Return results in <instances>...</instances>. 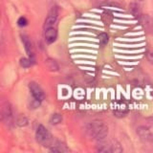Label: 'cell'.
<instances>
[{
    "mask_svg": "<svg viewBox=\"0 0 153 153\" xmlns=\"http://www.w3.org/2000/svg\"><path fill=\"white\" fill-rule=\"evenodd\" d=\"M50 59H48L47 61H46V63L47 64H49L50 63ZM48 66V68H49L50 70H52V71H56V70H57L59 69V66H57V64L56 63V61L55 60H52V66H50V65H47Z\"/></svg>",
    "mask_w": 153,
    "mask_h": 153,
    "instance_id": "9a60e30c",
    "label": "cell"
},
{
    "mask_svg": "<svg viewBox=\"0 0 153 153\" xmlns=\"http://www.w3.org/2000/svg\"><path fill=\"white\" fill-rule=\"evenodd\" d=\"M16 123L18 124V126H26V124L28 123V121H27V119L25 117H21L20 119H18L16 121Z\"/></svg>",
    "mask_w": 153,
    "mask_h": 153,
    "instance_id": "2e32d148",
    "label": "cell"
},
{
    "mask_svg": "<svg viewBox=\"0 0 153 153\" xmlns=\"http://www.w3.org/2000/svg\"><path fill=\"white\" fill-rule=\"evenodd\" d=\"M138 134L143 140H149L151 138V134L149 130L146 127H139L138 128Z\"/></svg>",
    "mask_w": 153,
    "mask_h": 153,
    "instance_id": "9c48e42d",
    "label": "cell"
},
{
    "mask_svg": "<svg viewBox=\"0 0 153 153\" xmlns=\"http://www.w3.org/2000/svg\"><path fill=\"white\" fill-rule=\"evenodd\" d=\"M146 59L153 65V51L152 50L147 51V53H146Z\"/></svg>",
    "mask_w": 153,
    "mask_h": 153,
    "instance_id": "e0dca14e",
    "label": "cell"
},
{
    "mask_svg": "<svg viewBox=\"0 0 153 153\" xmlns=\"http://www.w3.org/2000/svg\"><path fill=\"white\" fill-rule=\"evenodd\" d=\"M62 121V116L59 114H53L52 116L50 117V120H49V122L51 124H53V126H56V124H59L60 122Z\"/></svg>",
    "mask_w": 153,
    "mask_h": 153,
    "instance_id": "8fae6325",
    "label": "cell"
},
{
    "mask_svg": "<svg viewBox=\"0 0 153 153\" xmlns=\"http://www.w3.org/2000/svg\"><path fill=\"white\" fill-rule=\"evenodd\" d=\"M12 109L11 106L9 105V103H6V105H4L2 109V119L4 120L7 123H10L12 122L13 115H12Z\"/></svg>",
    "mask_w": 153,
    "mask_h": 153,
    "instance_id": "ba28073f",
    "label": "cell"
},
{
    "mask_svg": "<svg viewBox=\"0 0 153 153\" xmlns=\"http://www.w3.org/2000/svg\"><path fill=\"white\" fill-rule=\"evenodd\" d=\"M50 150L53 152H66V151H68L66 146L64 145H61L60 143H54L53 146H51Z\"/></svg>",
    "mask_w": 153,
    "mask_h": 153,
    "instance_id": "30bf717a",
    "label": "cell"
},
{
    "mask_svg": "<svg viewBox=\"0 0 153 153\" xmlns=\"http://www.w3.org/2000/svg\"><path fill=\"white\" fill-rule=\"evenodd\" d=\"M32 61L33 59H30V57H23V59H20V65L24 68H29L30 66H32Z\"/></svg>",
    "mask_w": 153,
    "mask_h": 153,
    "instance_id": "4fadbf2b",
    "label": "cell"
},
{
    "mask_svg": "<svg viewBox=\"0 0 153 153\" xmlns=\"http://www.w3.org/2000/svg\"><path fill=\"white\" fill-rule=\"evenodd\" d=\"M56 20H57V12L56 9L53 8L44 21V29L50 28V27H55Z\"/></svg>",
    "mask_w": 153,
    "mask_h": 153,
    "instance_id": "8992f818",
    "label": "cell"
},
{
    "mask_svg": "<svg viewBox=\"0 0 153 153\" xmlns=\"http://www.w3.org/2000/svg\"><path fill=\"white\" fill-rule=\"evenodd\" d=\"M36 141L37 143H39L40 145L42 146H49L51 143V135L49 131L47 130L46 127H44L43 126H40L37 127L36 129Z\"/></svg>",
    "mask_w": 153,
    "mask_h": 153,
    "instance_id": "7a4b0ae2",
    "label": "cell"
},
{
    "mask_svg": "<svg viewBox=\"0 0 153 153\" xmlns=\"http://www.w3.org/2000/svg\"><path fill=\"white\" fill-rule=\"evenodd\" d=\"M44 37L45 41L48 44H52L56 40L57 37V31L55 27H50L44 29Z\"/></svg>",
    "mask_w": 153,
    "mask_h": 153,
    "instance_id": "5b68a950",
    "label": "cell"
},
{
    "mask_svg": "<svg viewBox=\"0 0 153 153\" xmlns=\"http://www.w3.org/2000/svg\"><path fill=\"white\" fill-rule=\"evenodd\" d=\"M21 40H22V43L24 45V48H25V51L27 53L28 56L33 60L35 52H33V44H32L31 40L29 39V37L26 36H21Z\"/></svg>",
    "mask_w": 153,
    "mask_h": 153,
    "instance_id": "52a82bcc",
    "label": "cell"
},
{
    "mask_svg": "<svg viewBox=\"0 0 153 153\" xmlns=\"http://www.w3.org/2000/svg\"><path fill=\"white\" fill-rule=\"evenodd\" d=\"M98 39H99L100 44L103 46V45L107 44V43H108L109 37H108V36H107V33H100V35H99V36H98Z\"/></svg>",
    "mask_w": 153,
    "mask_h": 153,
    "instance_id": "7c38bea8",
    "label": "cell"
},
{
    "mask_svg": "<svg viewBox=\"0 0 153 153\" xmlns=\"http://www.w3.org/2000/svg\"><path fill=\"white\" fill-rule=\"evenodd\" d=\"M86 132L95 140H103L108 134V127L102 121H94L86 126Z\"/></svg>",
    "mask_w": 153,
    "mask_h": 153,
    "instance_id": "6da1fadb",
    "label": "cell"
},
{
    "mask_svg": "<svg viewBox=\"0 0 153 153\" xmlns=\"http://www.w3.org/2000/svg\"><path fill=\"white\" fill-rule=\"evenodd\" d=\"M29 88H30L33 100H36L37 102H40L44 100V93H43V90L40 88V86L36 82H33V81L30 82V84H29Z\"/></svg>",
    "mask_w": 153,
    "mask_h": 153,
    "instance_id": "277c9868",
    "label": "cell"
},
{
    "mask_svg": "<svg viewBox=\"0 0 153 153\" xmlns=\"http://www.w3.org/2000/svg\"><path fill=\"white\" fill-rule=\"evenodd\" d=\"M17 24H18V26H20V27H25L28 25V20H27V18L26 17H24V16H21V17H19L18 18V20H17Z\"/></svg>",
    "mask_w": 153,
    "mask_h": 153,
    "instance_id": "5bb4252c",
    "label": "cell"
},
{
    "mask_svg": "<svg viewBox=\"0 0 153 153\" xmlns=\"http://www.w3.org/2000/svg\"><path fill=\"white\" fill-rule=\"evenodd\" d=\"M98 150L102 152H122L123 147L121 146V143H119L117 141H110L100 143Z\"/></svg>",
    "mask_w": 153,
    "mask_h": 153,
    "instance_id": "3957f363",
    "label": "cell"
}]
</instances>
